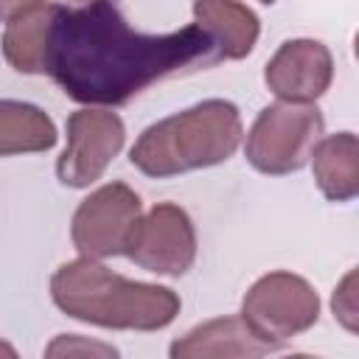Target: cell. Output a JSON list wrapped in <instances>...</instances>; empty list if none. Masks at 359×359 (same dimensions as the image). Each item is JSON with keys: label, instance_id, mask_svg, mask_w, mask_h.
<instances>
[{"label": "cell", "instance_id": "12", "mask_svg": "<svg viewBox=\"0 0 359 359\" xmlns=\"http://www.w3.org/2000/svg\"><path fill=\"white\" fill-rule=\"evenodd\" d=\"M317 188L331 202H348L359 194V140L353 132L320 137L311 149Z\"/></svg>", "mask_w": 359, "mask_h": 359}, {"label": "cell", "instance_id": "7", "mask_svg": "<svg viewBox=\"0 0 359 359\" xmlns=\"http://www.w3.org/2000/svg\"><path fill=\"white\" fill-rule=\"evenodd\" d=\"M123 121L109 109L84 107L67 118V146L56 163V177L67 188H87L123 149Z\"/></svg>", "mask_w": 359, "mask_h": 359}, {"label": "cell", "instance_id": "6", "mask_svg": "<svg viewBox=\"0 0 359 359\" xmlns=\"http://www.w3.org/2000/svg\"><path fill=\"white\" fill-rule=\"evenodd\" d=\"M140 216V196L126 182H107L76 208L70 224L73 247L87 258L126 255Z\"/></svg>", "mask_w": 359, "mask_h": 359}, {"label": "cell", "instance_id": "5", "mask_svg": "<svg viewBox=\"0 0 359 359\" xmlns=\"http://www.w3.org/2000/svg\"><path fill=\"white\" fill-rule=\"evenodd\" d=\"M244 323L278 351L297 334L309 331L320 317L314 286L294 272H269L258 278L241 303Z\"/></svg>", "mask_w": 359, "mask_h": 359}, {"label": "cell", "instance_id": "8", "mask_svg": "<svg viewBox=\"0 0 359 359\" xmlns=\"http://www.w3.org/2000/svg\"><path fill=\"white\" fill-rule=\"evenodd\" d=\"M126 255L146 272L171 278L185 275L196 258V230L191 216L174 202L154 205L140 216Z\"/></svg>", "mask_w": 359, "mask_h": 359}, {"label": "cell", "instance_id": "13", "mask_svg": "<svg viewBox=\"0 0 359 359\" xmlns=\"http://www.w3.org/2000/svg\"><path fill=\"white\" fill-rule=\"evenodd\" d=\"M56 3H36L11 17L3 34V56L17 73H45L48 31Z\"/></svg>", "mask_w": 359, "mask_h": 359}, {"label": "cell", "instance_id": "16", "mask_svg": "<svg viewBox=\"0 0 359 359\" xmlns=\"http://www.w3.org/2000/svg\"><path fill=\"white\" fill-rule=\"evenodd\" d=\"M331 309H334V317L353 334L356 331V272L351 269L342 283L334 289V300H331Z\"/></svg>", "mask_w": 359, "mask_h": 359}, {"label": "cell", "instance_id": "1", "mask_svg": "<svg viewBox=\"0 0 359 359\" xmlns=\"http://www.w3.org/2000/svg\"><path fill=\"white\" fill-rule=\"evenodd\" d=\"M222 62L216 39L196 22L171 34H140L109 0L65 8L56 3L45 73L67 98L90 107L126 104L149 84Z\"/></svg>", "mask_w": 359, "mask_h": 359}, {"label": "cell", "instance_id": "10", "mask_svg": "<svg viewBox=\"0 0 359 359\" xmlns=\"http://www.w3.org/2000/svg\"><path fill=\"white\" fill-rule=\"evenodd\" d=\"M278 348L264 342L241 314L233 317H216L196 328H191L185 337L174 339L168 353L174 359H222V356H266Z\"/></svg>", "mask_w": 359, "mask_h": 359}, {"label": "cell", "instance_id": "15", "mask_svg": "<svg viewBox=\"0 0 359 359\" xmlns=\"http://www.w3.org/2000/svg\"><path fill=\"white\" fill-rule=\"evenodd\" d=\"M73 353H81V356H118V348L95 342V339H87V337H79V334H59L45 348V356H73Z\"/></svg>", "mask_w": 359, "mask_h": 359}, {"label": "cell", "instance_id": "19", "mask_svg": "<svg viewBox=\"0 0 359 359\" xmlns=\"http://www.w3.org/2000/svg\"><path fill=\"white\" fill-rule=\"evenodd\" d=\"M67 3H95V0H67Z\"/></svg>", "mask_w": 359, "mask_h": 359}, {"label": "cell", "instance_id": "20", "mask_svg": "<svg viewBox=\"0 0 359 359\" xmlns=\"http://www.w3.org/2000/svg\"><path fill=\"white\" fill-rule=\"evenodd\" d=\"M261 3H266V6H269V3H275V0H261Z\"/></svg>", "mask_w": 359, "mask_h": 359}, {"label": "cell", "instance_id": "4", "mask_svg": "<svg viewBox=\"0 0 359 359\" xmlns=\"http://www.w3.org/2000/svg\"><path fill=\"white\" fill-rule=\"evenodd\" d=\"M325 121L317 104H297V101H275L258 112L247 132L244 154L250 165L261 174H292L300 171L314 143L323 137Z\"/></svg>", "mask_w": 359, "mask_h": 359}, {"label": "cell", "instance_id": "17", "mask_svg": "<svg viewBox=\"0 0 359 359\" xmlns=\"http://www.w3.org/2000/svg\"><path fill=\"white\" fill-rule=\"evenodd\" d=\"M36 3H45V0H0V22H8L11 17L22 14L25 8L36 6Z\"/></svg>", "mask_w": 359, "mask_h": 359}, {"label": "cell", "instance_id": "18", "mask_svg": "<svg viewBox=\"0 0 359 359\" xmlns=\"http://www.w3.org/2000/svg\"><path fill=\"white\" fill-rule=\"evenodd\" d=\"M0 353H8V356H14V353H17V351H14V348H11V345H6V342H0Z\"/></svg>", "mask_w": 359, "mask_h": 359}, {"label": "cell", "instance_id": "3", "mask_svg": "<svg viewBox=\"0 0 359 359\" xmlns=\"http://www.w3.org/2000/svg\"><path fill=\"white\" fill-rule=\"evenodd\" d=\"M241 135L238 107L224 98H208L143 129L129 160L146 177H177L224 163L238 149Z\"/></svg>", "mask_w": 359, "mask_h": 359}, {"label": "cell", "instance_id": "9", "mask_svg": "<svg viewBox=\"0 0 359 359\" xmlns=\"http://www.w3.org/2000/svg\"><path fill=\"white\" fill-rule=\"evenodd\" d=\"M331 79L334 56L317 39H286L264 67V81L280 101L314 104Z\"/></svg>", "mask_w": 359, "mask_h": 359}, {"label": "cell", "instance_id": "14", "mask_svg": "<svg viewBox=\"0 0 359 359\" xmlns=\"http://www.w3.org/2000/svg\"><path fill=\"white\" fill-rule=\"evenodd\" d=\"M56 123L36 104L0 98V157L48 151L56 146Z\"/></svg>", "mask_w": 359, "mask_h": 359}, {"label": "cell", "instance_id": "11", "mask_svg": "<svg viewBox=\"0 0 359 359\" xmlns=\"http://www.w3.org/2000/svg\"><path fill=\"white\" fill-rule=\"evenodd\" d=\"M194 17L216 39L222 59H244L261 34L255 11L238 0H194Z\"/></svg>", "mask_w": 359, "mask_h": 359}, {"label": "cell", "instance_id": "2", "mask_svg": "<svg viewBox=\"0 0 359 359\" xmlns=\"http://www.w3.org/2000/svg\"><path fill=\"white\" fill-rule=\"evenodd\" d=\"M50 297L67 317L101 328L160 331L180 314L174 289L129 280L87 255L67 261L53 272Z\"/></svg>", "mask_w": 359, "mask_h": 359}]
</instances>
